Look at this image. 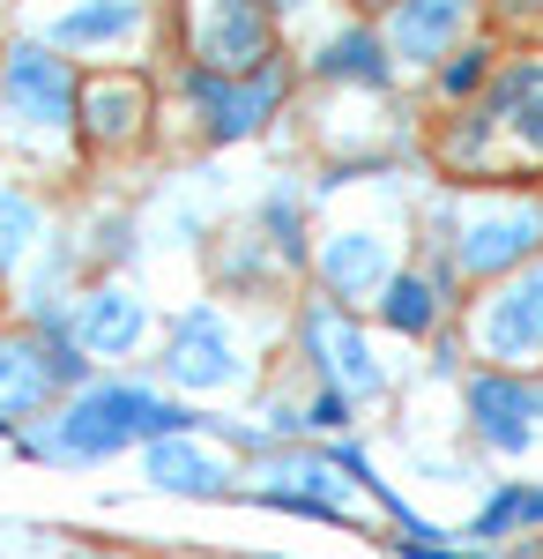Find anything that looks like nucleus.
<instances>
[{"label": "nucleus", "instance_id": "nucleus-1", "mask_svg": "<svg viewBox=\"0 0 543 559\" xmlns=\"http://www.w3.org/2000/svg\"><path fill=\"white\" fill-rule=\"evenodd\" d=\"M424 239L418 254H447L461 269L469 292L514 276L521 261L543 254V194H506V202H439L424 216Z\"/></svg>", "mask_w": 543, "mask_h": 559}, {"label": "nucleus", "instance_id": "nucleus-2", "mask_svg": "<svg viewBox=\"0 0 543 559\" xmlns=\"http://www.w3.org/2000/svg\"><path fill=\"white\" fill-rule=\"evenodd\" d=\"M298 90V60L291 52H276L268 68H253V75H216V68H179V105L194 112V128L209 150H239L253 134H268V120H283V105H291Z\"/></svg>", "mask_w": 543, "mask_h": 559}, {"label": "nucleus", "instance_id": "nucleus-3", "mask_svg": "<svg viewBox=\"0 0 543 559\" xmlns=\"http://www.w3.org/2000/svg\"><path fill=\"white\" fill-rule=\"evenodd\" d=\"M291 350L298 366L313 373V381L342 388L358 411H373L395 395V373H387V358H379L373 329L358 321V306H335V299H298L291 313Z\"/></svg>", "mask_w": 543, "mask_h": 559}, {"label": "nucleus", "instance_id": "nucleus-4", "mask_svg": "<svg viewBox=\"0 0 543 559\" xmlns=\"http://www.w3.org/2000/svg\"><path fill=\"white\" fill-rule=\"evenodd\" d=\"M83 112V68L45 38H15L0 52V120L31 142H60L75 134Z\"/></svg>", "mask_w": 543, "mask_h": 559}, {"label": "nucleus", "instance_id": "nucleus-5", "mask_svg": "<svg viewBox=\"0 0 543 559\" xmlns=\"http://www.w3.org/2000/svg\"><path fill=\"white\" fill-rule=\"evenodd\" d=\"M461 336L476 366H514V373H543V254L521 261L514 276L484 284L461 306Z\"/></svg>", "mask_w": 543, "mask_h": 559}, {"label": "nucleus", "instance_id": "nucleus-6", "mask_svg": "<svg viewBox=\"0 0 543 559\" xmlns=\"http://www.w3.org/2000/svg\"><path fill=\"white\" fill-rule=\"evenodd\" d=\"M461 426L484 455L521 463L543 448V373H514V366H476L461 373Z\"/></svg>", "mask_w": 543, "mask_h": 559}, {"label": "nucleus", "instance_id": "nucleus-7", "mask_svg": "<svg viewBox=\"0 0 543 559\" xmlns=\"http://www.w3.org/2000/svg\"><path fill=\"white\" fill-rule=\"evenodd\" d=\"M283 52V15L268 0H186V60L216 75H253Z\"/></svg>", "mask_w": 543, "mask_h": 559}, {"label": "nucleus", "instance_id": "nucleus-8", "mask_svg": "<svg viewBox=\"0 0 543 559\" xmlns=\"http://www.w3.org/2000/svg\"><path fill=\"white\" fill-rule=\"evenodd\" d=\"M402 269V231L395 224H373V216H350V224H328L321 247H313V284L321 299L335 306H373Z\"/></svg>", "mask_w": 543, "mask_h": 559}, {"label": "nucleus", "instance_id": "nucleus-9", "mask_svg": "<svg viewBox=\"0 0 543 559\" xmlns=\"http://www.w3.org/2000/svg\"><path fill=\"white\" fill-rule=\"evenodd\" d=\"M165 381L179 395H231L246 381V350H239V329L216 299H194L186 313H171L165 329Z\"/></svg>", "mask_w": 543, "mask_h": 559}, {"label": "nucleus", "instance_id": "nucleus-10", "mask_svg": "<svg viewBox=\"0 0 543 559\" xmlns=\"http://www.w3.org/2000/svg\"><path fill=\"white\" fill-rule=\"evenodd\" d=\"M149 120H157V83L142 68H97L83 75V112H75V134H83L97 157H126L149 142Z\"/></svg>", "mask_w": 543, "mask_h": 559}, {"label": "nucleus", "instance_id": "nucleus-11", "mask_svg": "<svg viewBox=\"0 0 543 559\" xmlns=\"http://www.w3.org/2000/svg\"><path fill=\"white\" fill-rule=\"evenodd\" d=\"M484 112L499 120L506 179L514 173H543V45L506 52L499 75H492V90H484Z\"/></svg>", "mask_w": 543, "mask_h": 559}, {"label": "nucleus", "instance_id": "nucleus-12", "mask_svg": "<svg viewBox=\"0 0 543 559\" xmlns=\"http://www.w3.org/2000/svg\"><path fill=\"white\" fill-rule=\"evenodd\" d=\"M476 15H484V0H395V8L379 15V31H387L395 68L432 75V68H439V60L476 31Z\"/></svg>", "mask_w": 543, "mask_h": 559}, {"label": "nucleus", "instance_id": "nucleus-13", "mask_svg": "<svg viewBox=\"0 0 543 559\" xmlns=\"http://www.w3.org/2000/svg\"><path fill=\"white\" fill-rule=\"evenodd\" d=\"M305 75L328 90H365V97H387L395 90V52H387V31H379L373 15H350L342 31H328V38L305 52Z\"/></svg>", "mask_w": 543, "mask_h": 559}, {"label": "nucleus", "instance_id": "nucleus-14", "mask_svg": "<svg viewBox=\"0 0 543 559\" xmlns=\"http://www.w3.org/2000/svg\"><path fill=\"white\" fill-rule=\"evenodd\" d=\"M142 477L157 492H179V500H239L246 492L239 471L209 448V432H165V440H149L142 448Z\"/></svg>", "mask_w": 543, "mask_h": 559}, {"label": "nucleus", "instance_id": "nucleus-15", "mask_svg": "<svg viewBox=\"0 0 543 559\" xmlns=\"http://www.w3.org/2000/svg\"><path fill=\"white\" fill-rule=\"evenodd\" d=\"M68 321H75V344L89 350V358H134V350L149 344V329H157V313H149V299L142 292H126V284H89L83 299L68 306Z\"/></svg>", "mask_w": 543, "mask_h": 559}, {"label": "nucleus", "instance_id": "nucleus-16", "mask_svg": "<svg viewBox=\"0 0 543 559\" xmlns=\"http://www.w3.org/2000/svg\"><path fill=\"white\" fill-rule=\"evenodd\" d=\"M455 313H461V299L432 276V269H424V261H402V269H395V284L373 299V321L387 329V336H402V344H432Z\"/></svg>", "mask_w": 543, "mask_h": 559}, {"label": "nucleus", "instance_id": "nucleus-17", "mask_svg": "<svg viewBox=\"0 0 543 559\" xmlns=\"http://www.w3.org/2000/svg\"><path fill=\"white\" fill-rule=\"evenodd\" d=\"M142 23H149L142 0H75V8H60V15L45 23V45H60V52H112V45H126Z\"/></svg>", "mask_w": 543, "mask_h": 559}, {"label": "nucleus", "instance_id": "nucleus-18", "mask_svg": "<svg viewBox=\"0 0 543 559\" xmlns=\"http://www.w3.org/2000/svg\"><path fill=\"white\" fill-rule=\"evenodd\" d=\"M253 224H261V239L276 247V261H283L291 276L313 269V231H305V194H298V179H276V187L261 194Z\"/></svg>", "mask_w": 543, "mask_h": 559}, {"label": "nucleus", "instance_id": "nucleus-19", "mask_svg": "<svg viewBox=\"0 0 543 559\" xmlns=\"http://www.w3.org/2000/svg\"><path fill=\"white\" fill-rule=\"evenodd\" d=\"M492 75H499V45L492 38H461L439 68H432V90H439V105L455 112V105H476L484 90H492Z\"/></svg>", "mask_w": 543, "mask_h": 559}, {"label": "nucleus", "instance_id": "nucleus-20", "mask_svg": "<svg viewBox=\"0 0 543 559\" xmlns=\"http://www.w3.org/2000/svg\"><path fill=\"white\" fill-rule=\"evenodd\" d=\"M38 239H45V202L23 187H0V269H15Z\"/></svg>", "mask_w": 543, "mask_h": 559}, {"label": "nucleus", "instance_id": "nucleus-21", "mask_svg": "<svg viewBox=\"0 0 543 559\" xmlns=\"http://www.w3.org/2000/svg\"><path fill=\"white\" fill-rule=\"evenodd\" d=\"M461 537H469V545H506V537H521V477H499V485L484 492V508L461 522Z\"/></svg>", "mask_w": 543, "mask_h": 559}, {"label": "nucleus", "instance_id": "nucleus-22", "mask_svg": "<svg viewBox=\"0 0 543 559\" xmlns=\"http://www.w3.org/2000/svg\"><path fill=\"white\" fill-rule=\"evenodd\" d=\"M350 426H358V403H350L342 388L313 381V395H305V432H321V440H342Z\"/></svg>", "mask_w": 543, "mask_h": 559}, {"label": "nucleus", "instance_id": "nucleus-23", "mask_svg": "<svg viewBox=\"0 0 543 559\" xmlns=\"http://www.w3.org/2000/svg\"><path fill=\"white\" fill-rule=\"evenodd\" d=\"M499 23H543V0H484Z\"/></svg>", "mask_w": 543, "mask_h": 559}, {"label": "nucleus", "instance_id": "nucleus-24", "mask_svg": "<svg viewBox=\"0 0 543 559\" xmlns=\"http://www.w3.org/2000/svg\"><path fill=\"white\" fill-rule=\"evenodd\" d=\"M268 8H276V15H305L313 0H268Z\"/></svg>", "mask_w": 543, "mask_h": 559}, {"label": "nucleus", "instance_id": "nucleus-25", "mask_svg": "<svg viewBox=\"0 0 543 559\" xmlns=\"http://www.w3.org/2000/svg\"><path fill=\"white\" fill-rule=\"evenodd\" d=\"M387 8H395V0H358V15H387Z\"/></svg>", "mask_w": 543, "mask_h": 559}, {"label": "nucleus", "instance_id": "nucleus-26", "mask_svg": "<svg viewBox=\"0 0 543 559\" xmlns=\"http://www.w3.org/2000/svg\"><path fill=\"white\" fill-rule=\"evenodd\" d=\"M75 559H126V552H75Z\"/></svg>", "mask_w": 543, "mask_h": 559}, {"label": "nucleus", "instance_id": "nucleus-27", "mask_svg": "<svg viewBox=\"0 0 543 559\" xmlns=\"http://www.w3.org/2000/svg\"><path fill=\"white\" fill-rule=\"evenodd\" d=\"M0 306H8V269H0Z\"/></svg>", "mask_w": 543, "mask_h": 559}]
</instances>
